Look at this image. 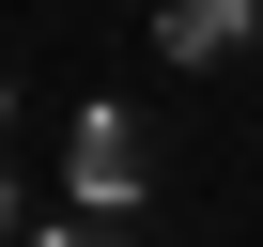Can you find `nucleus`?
I'll return each mask as SVG.
<instances>
[{
  "label": "nucleus",
  "instance_id": "1",
  "mask_svg": "<svg viewBox=\"0 0 263 247\" xmlns=\"http://www.w3.org/2000/svg\"><path fill=\"white\" fill-rule=\"evenodd\" d=\"M62 170H78V201H93V216H124V201L155 186V139H140V108H78Z\"/></svg>",
  "mask_w": 263,
  "mask_h": 247
},
{
  "label": "nucleus",
  "instance_id": "2",
  "mask_svg": "<svg viewBox=\"0 0 263 247\" xmlns=\"http://www.w3.org/2000/svg\"><path fill=\"white\" fill-rule=\"evenodd\" d=\"M248 31H263V0H171V16H155V47H171V62H232Z\"/></svg>",
  "mask_w": 263,
  "mask_h": 247
},
{
  "label": "nucleus",
  "instance_id": "3",
  "mask_svg": "<svg viewBox=\"0 0 263 247\" xmlns=\"http://www.w3.org/2000/svg\"><path fill=\"white\" fill-rule=\"evenodd\" d=\"M47 247H124V216H78V232H47Z\"/></svg>",
  "mask_w": 263,
  "mask_h": 247
},
{
  "label": "nucleus",
  "instance_id": "4",
  "mask_svg": "<svg viewBox=\"0 0 263 247\" xmlns=\"http://www.w3.org/2000/svg\"><path fill=\"white\" fill-rule=\"evenodd\" d=\"M16 232H31V216H16V170H0V247H16Z\"/></svg>",
  "mask_w": 263,
  "mask_h": 247
}]
</instances>
